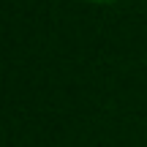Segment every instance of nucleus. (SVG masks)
<instances>
[{"label":"nucleus","instance_id":"f257e3e1","mask_svg":"<svg viewBox=\"0 0 147 147\" xmlns=\"http://www.w3.org/2000/svg\"><path fill=\"white\" fill-rule=\"evenodd\" d=\"M84 3H93V5H109V3H117V0H84Z\"/></svg>","mask_w":147,"mask_h":147}]
</instances>
